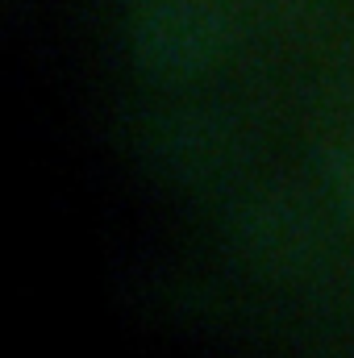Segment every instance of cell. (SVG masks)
<instances>
[{
  "label": "cell",
  "mask_w": 354,
  "mask_h": 358,
  "mask_svg": "<svg viewBox=\"0 0 354 358\" xmlns=\"http://www.w3.org/2000/svg\"><path fill=\"white\" fill-rule=\"evenodd\" d=\"M242 0H134L129 4V46L146 76L155 80H200L234 46Z\"/></svg>",
  "instance_id": "obj_1"
},
{
  "label": "cell",
  "mask_w": 354,
  "mask_h": 358,
  "mask_svg": "<svg viewBox=\"0 0 354 358\" xmlns=\"http://www.w3.org/2000/svg\"><path fill=\"white\" fill-rule=\"evenodd\" d=\"M242 250L250 259H259V267L283 271L300 267L309 246H313V225L304 217L300 204L279 200V196H263L242 213Z\"/></svg>",
  "instance_id": "obj_2"
},
{
  "label": "cell",
  "mask_w": 354,
  "mask_h": 358,
  "mask_svg": "<svg viewBox=\"0 0 354 358\" xmlns=\"http://www.w3.org/2000/svg\"><path fill=\"white\" fill-rule=\"evenodd\" d=\"M150 150H155L159 167L167 176H176V183H204L229 159V142H225L221 125L208 117H192V113L163 121L150 138Z\"/></svg>",
  "instance_id": "obj_3"
},
{
  "label": "cell",
  "mask_w": 354,
  "mask_h": 358,
  "mask_svg": "<svg viewBox=\"0 0 354 358\" xmlns=\"http://www.w3.org/2000/svg\"><path fill=\"white\" fill-rule=\"evenodd\" d=\"M325 179H330V192H334L342 217L354 225V142L338 146V150L325 159Z\"/></svg>",
  "instance_id": "obj_4"
}]
</instances>
